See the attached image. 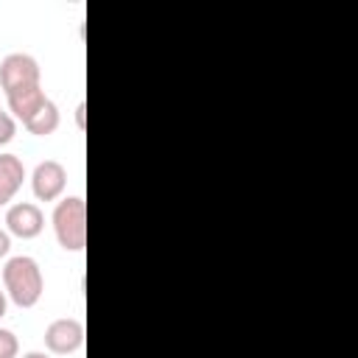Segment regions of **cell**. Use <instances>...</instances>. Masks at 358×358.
<instances>
[{
  "mask_svg": "<svg viewBox=\"0 0 358 358\" xmlns=\"http://www.w3.org/2000/svg\"><path fill=\"white\" fill-rule=\"evenodd\" d=\"M3 285L6 296L17 308H34L45 291V277L31 255H14L3 266Z\"/></svg>",
  "mask_w": 358,
  "mask_h": 358,
  "instance_id": "obj_1",
  "label": "cell"
},
{
  "mask_svg": "<svg viewBox=\"0 0 358 358\" xmlns=\"http://www.w3.org/2000/svg\"><path fill=\"white\" fill-rule=\"evenodd\" d=\"M53 232L64 252H81L87 246V204L81 196H67L53 207Z\"/></svg>",
  "mask_w": 358,
  "mask_h": 358,
  "instance_id": "obj_2",
  "label": "cell"
},
{
  "mask_svg": "<svg viewBox=\"0 0 358 358\" xmlns=\"http://www.w3.org/2000/svg\"><path fill=\"white\" fill-rule=\"evenodd\" d=\"M39 62L31 53H8L0 62V90L6 95L28 90V87H39Z\"/></svg>",
  "mask_w": 358,
  "mask_h": 358,
  "instance_id": "obj_3",
  "label": "cell"
},
{
  "mask_svg": "<svg viewBox=\"0 0 358 358\" xmlns=\"http://www.w3.org/2000/svg\"><path fill=\"white\" fill-rule=\"evenodd\" d=\"M67 187V168L59 159H42L31 173V190L39 201H56Z\"/></svg>",
  "mask_w": 358,
  "mask_h": 358,
  "instance_id": "obj_4",
  "label": "cell"
},
{
  "mask_svg": "<svg viewBox=\"0 0 358 358\" xmlns=\"http://www.w3.org/2000/svg\"><path fill=\"white\" fill-rule=\"evenodd\" d=\"M84 344V324L78 319H53L45 327V347L53 355H70Z\"/></svg>",
  "mask_w": 358,
  "mask_h": 358,
  "instance_id": "obj_5",
  "label": "cell"
},
{
  "mask_svg": "<svg viewBox=\"0 0 358 358\" xmlns=\"http://www.w3.org/2000/svg\"><path fill=\"white\" fill-rule=\"evenodd\" d=\"M45 229V213L34 201H17L6 210V232L22 241L36 238Z\"/></svg>",
  "mask_w": 358,
  "mask_h": 358,
  "instance_id": "obj_6",
  "label": "cell"
},
{
  "mask_svg": "<svg viewBox=\"0 0 358 358\" xmlns=\"http://www.w3.org/2000/svg\"><path fill=\"white\" fill-rule=\"evenodd\" d=\"M25 165L17 154H0V207H6L22 187Z\"/></svg>",
  "mask_w": 358,
  "mask_h": 358,
  "instance_id": "obj_7",
  "label": "cell"
},
{
  "mask_svg": "<svg viewBox=\"0 0 358 358\" xmlns=\"http://www.w3.org/2000/svg\"><path fill=\"white\" fill-rule=\"evenodd\" d=\"M6 101H8V109H11V117H17V120H28L45 101H48V95H45V90H42V84L39 87H28V90H20V92H11V95H6Z\"/></svg>",
  "mask_w": 358,
  "mask_h": 358,
  "instance_id": "obj_8",
  "label": "cell"
},
{
  "mask_svg": "<svg viewBox=\"0 0 358 358\" xmlns=\"http://www.w3.org/2000/svg\"><path fill=\"white\" fill-rule=\"evenodd\" d=\"M31 134H36V137H45V134H53L56 129H59V106L48 98L25 123H22Z\"/></svg>",
  "mask_w": 358,
  "mask_h": 358,
  "instance_id": "obj_9",
  "label": "cell"
},
{
  "mask_svg": "<svg viewBox=\"0 0 358 358\" xmlns=\"http://www.w3.org/2000/svg\"><path fill=\"white\" fill-rule=\"evenodd\" d=\"M17 352H20L17 336H14L11 330L0 327V358H17Z\"/></svg>",
  "mask_w": 358,
  "mask_h": 358,
  "instance_id": "obj_10",
  "label": "cell"
},
{
  "mask_svg": "<svg viewBox=\"0 0 358 358\" xmlns=\"http://www.w3.org/2000/svg\"><path fill=\"white\" fill-rule=\"evenodd\" d=\"M14 134H17V120L11 117V112H3L0 109V145L11 143Z\"/></svg>",
  "mask_w": 358,
  "mask_h": 358,
  "instance_id": "obj_11",
  "label": "cell"
},
{
  "mask_svg": "<svg viewBox=\"0 0 358 358\" xmlns=\"http://www.w3.org/2000/svg\"><path fill=\"white\" fill-rule=\"evenodd\" d=\"M8 249H11V235L6 229H0V257H6Z\"/></svg>",
  "mask_w": 358,
  "mask_h": 358,
  "instance_id": "obj_12",
  "label": "cell"
},
{
  "mask_svg": "<svg viewBox=\"0 0 358 358\" xmlns=\"http://www.w3.org/2000/svg\"><path fill=\"white\" fill-rule=\"evenodd\" d=\"M84 112H87V106H84V101L76 106V123H78V129H84L87 123H84Z\"/></svg>",
  "mask_w": 358,
  "mask_h": 358,
  "instance_id": "obj_13",
  "label": "cell"
},
{
  "mask_svg": "<svg viewBox=\"0 0 358 358\" xmlns=\"http://www.w3.org/2000/svg\"><path fill=\"white\" fill-rule=\"evenodd\" d=\"M6 308H8V296H6V291H0V319L6 316Z\"/></svg>",
  "mask_w": 358,
  "mask_h": 358,
  "instance_id": "obj_14",
  "label": "cell"
},
{
  "mask_svg": "<svg viewBox=\"0 0 358 358\" xmlns=\"http://www.w3.org/2000/svg\"><path fill=\"white\" fill-rule=\"evenodd\" d=\"M22 358H50L48 352H39V350H34V352H25Z\"/></svg>",
  "mask_w": 358,
  "mask_h": 358,
  "instance_id": "obj_15",
  "label": "cell"
}]
</instances>
